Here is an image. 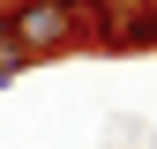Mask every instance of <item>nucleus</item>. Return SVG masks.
Wrapping results in <instances>:
<instances>
[{"mask_svg":"<svg viewBox=\"0 0 157 149\" xmlns=\"http://www.w3.org/2000/svg\"><path fill=\"white\" fill-rule=\"evenodd\" d=\"M0 37L15 45L23 67H45V60L82 52V15H75V0H8L0 8Z\"/></svg>","mask_w":157,"mask_h":149,"instance_id":"1","label":"nucleus"},{"mask_svg":"<svg viewBox=\"0 0 157 149\" xmlns=\"http://www.w3.org/2000/svg\"><path fill=\"white\" fill-rule=\"evenodd\" d=\"M142 15H150V23H157V0H142Z\"/></svg>","mask_w":157,"mask_h":149,"instance_id":"2","label":"nucleus"}]
</instances>
